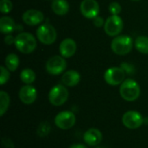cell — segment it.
<instances>
[{"mask_svg": "<svg viewBox=\"0 0 148 148\" xmlns=\"http://www.w3.org/2000/svg\"><path fill=\"white\" fill-rule=\"evenodd\" d=\"M121 68L125 71L126 74L127 75H134L135 72V68L133 64L128 63V62H123L121 65Z\"/></svg>", "mask_w": 148, "mask_h": 148, "instance_id": "27", "label": "cell"}, {"mask_svg": "<svg viewBox=\"0 0 148 148\" xmlns=\"http://www.w3.org/2000/svg\"><path fill=\"white\" fill-rule=\"evenodd\" d=\"M108 10H109V12L112 14V15H119L121 11V6L119 3L117 2H113L109 4V7H108Z\"/></svg>", "mask_w": 148, "mask_h": 148, "instance_id": "26", "label": "cell"}, {"mask_svg": "<svg viewBox=\"0 0 148 148\" xmlns=\"http://www.w3.org/2000/svg\"><path fill=\"white\" fill-rule=\"evenodd\" d=\"M10 105V96L9 95L4 92L1 91L0 92V115L3 116L5 112L8 110Z\"/></svg>", "mask_w": 148, "mask_h": 148, "instance_id": "22", "label": "cell"}, {"mask_svg": "<svg viewBox=\"0 0 148 148\" xmlns=\"http://www.w3.org/2000/svg\"><path fill=\"white\" fill-rule=\"evenodd\" d=\"M125 75L126 73L121 67H112L106 70L104 79L108 84L111 86H117L125 81Z\"/></svg>", "mask_w": 148, "mask_h": 148, "instance_id": "9", "label": "cell"}, {"mask_svg": "<svg viewBox=\"0 0 148 148\" xmlns=\"http://www.w3.org/2000/svg\"><path fill=\"white\" fill-rule=\"evenodd\" d=\"M4 63L10 71H16L19 66V58L16 54H9L5 58Z\"/></svg>", "mask_w": 148, "mask_h": 148, "instance_id": "19", "label": "cell"}, {"mask_svg": "<svg viewBox=\"0 0 148 148\" xmlns=\"http://www.w3.org/2000/svg\"><path fill=\"white\" fill-rule=\"evenodd\" d=\"M123 29V21L118 15L110 16L105 22L104 30L109 36H117Z\"/></svg>", "mask_w": 148, "mask_h": 148, "instance_id": "7", "label": "cell"}, {"mask_svg": "<svg viewBox=\"0 0 148 148\" xmlns=\"http://www.w3.org/2000/svg\"><path fill=\"white\" fill-rule=\"evenodd\" d=\"M15 45L18 51L23 54H29L36 48V40L35 36L28 32L19 33L16 36Z\"/></svg>", "mask_w": 148, "mask_h": 148, "instance_id": "2", "label": "cell"}, {"mask_svg": "<svg viewBox=\"0 0 148 148\" xmlns=\"http://www.w3.org/2000/svg\"><path fill=\"white\" fill-rule=\"evenodd\" d=\"M121 96L127 101H136L140 95V87L133 79H126L120 87Z\"/></svg>", "mask_w": 148, "mask_h": 148, "instance_id": "1", "label": "cell"}, {"mask_svg": "<svg viewBox=\"0 0 148 148\" xmlns=\"http://www.w3.org/2000/svg\"><path fill=\"white\" fill-rule=\"evenodd\" d=\"M36 36L42 43L50 45L56 42L57 34L56 29L51 24L43 23L38 27L36 30Z\"/></svg>", "mask_w": 148, "mask_h": 148, "instance_id": "4", "label": "cell"}, {"mask_svg": "<svg viewBox=\"0 0 148 148\" xmlns=\"http://www.w3.org/2000/svg\"><path fill=\"white\" fill-rule=\"evenodd\" d=\"M93 23H94L95 26H96V27H98V28H101V27L103 26V24H105V23H104L103 18H102L101 16H97L96 17H95V18L93 19Z\"/></svg>", "mask_w": 148, "mask_h": 148, "instance_id": "28", "label": "cell"}, {"mask_svg": "<svg viewBox=\"0 0 148 148\" xmlns=\"http://www.w3.org/2000/svg\"><path fill=\"white\" fill-rule=\"evenodd\" d=\"M52 10L58 16H64L69 12V4L67 0H53L51 4Z\"/></svg>", "mask_w": 148, "mask_h": 148, "instance_id": "17", "label": "cell"}, {"mask_svg": "<svg viewBox=\"0 0 148 148\" xmlns=\"http://www.w3.org/2000/svg\"><path fill=\"white\" fill-rule=\"evenodd\" d=\"M131 1H140V0H131Z\"/></svg>", "mask_w": 148, "mask_h": 148, "instance_id": "31", "label": "cell"}, {"mask_svg": "<svg viewBox=\"0 0 148 148\" xmlns=\"http://www.w3.org/2000/svg\"><path fill=\"white\" fill-rule=\"evenodd\" d=\"M20 79L25 84H31L36 80V74L30 69H24L20 74Z\"/></svg>", "mask_w": 148, "mask_h": 148, "instance_id": "21", "label": "cell"}, {"mask_svg": "<svg viewBox=\"0 0 148 148\" xmlns=\"http://www.w3.org/2000/svg\"><path fill=\"white\" fill-rule=\"evenodd\" d=\"M69 148H88L86 146L82 145V144H75V145H72Z\"/></svg>", "mask_w": 148, "mask_h": 148, "instance_id": "30", "label": "cell"}, {"mask_svg": "<svg viewBox=\"0 0 148 148\" xmlns=\"http://www.w3.org/2000/svg\"><path fill=\"white\" fill-rule=\"evenodd\" d=\"M23 21L29 26H34L42 23L44 19L43 13L38 10H28L23 14Z\"/></svg>", "mask_w": 148, "mask_h": 148, "instance_id": "13", "label": "cell"}, {"mask_svg": "<svg viewBox=\"0 0 148 148\" xmlns=\"http://www.w3.org/2000/svg\"><path fill=\"white\" fill-rule=\"evenodd\" d=\"M96 148H102V147H96Z\"/></svg>", "mask_w": 148, "mask_h": 148, "instance_id": "32", "label": "cell"}, {"mask_svg": "<svg viewBox=\"0 0 148 148\" xmlns=\"http://www.w3.org/2000/svg\"><path fill=\"white\" fill-rule=\"evenodd\" d=\"M112 50L119 56H125L133 49V39L127 35L117 36L111 42Z\"/></svg>", "mask_w": 148, "mask_h": 148, "instance_id": "3", "label": "cell"}, {"mask_svg": "<svg viewBox=\"0 0 148 148\" xmlns=\"http://www.w3.org/2000/svg\"><path fill=\"white\" fill-rule=\"evenodd\" d=\"M81 81L80 74L75 70H69L62 76V82L67 87H75Z\"/></svg>", "mask_w": 148, "mask_h": 148, "instance_id": "16", "label": "cell"}, {"mask_svg": "<svg viewBox=\"0 0 148 148\" xmlns=\"http://www.w3.org/2000/svg\"><path fill=\"white\" fill-rule=\"evenodd\" d=\"M50 132V125L47 121H42L37 127V134L39 137H45Z\"/></svg>", "mask_w": 148, "mask_h": 148, "instance_id": "23", "label": "cell"}, {"mask_svg": "<svg viewBox=\"0 0 148 148\" xmlns=\"http://www.w3.org/2000/svg\"><path fill=\"white\" fill-rule=\"evenodd\" d=\"M69 98V91L63 85L54 86L49 93V101L54 106H62Z\"/></svg>", "mask_w": 148, "mask_h": 148, "instance_id": "5", "label": "cell"}, {"mask_svg": "<svg viewBox=\"0 0 148 148\" xmlns=\"http://www.w3.org/2000/svg\"><path fill=\"white\" fill-rule=\"evenodd\" d=\"M15 40H16V37H14L12 35H10V34H7L4 37V42L7 45H11L15 43Z\"/></svg>", "mask_w": 148, "mask_h": 148, "instance_id": "29", "label": "cell"}, {"mask_svg": "<svg viewBox=\"0 0 148 148\" xmlns=\"http://www.w3.org/2000/svg\"><path fill=\"white\" fill-rule=\"evenodd\" d=\"M80 10L83 16L88 19H94L98 16L100 7L96 0H82Z\"/></svg>", "mask_w": 148, "mask_h": 148, "instance_id": "11", "label": "cell"}, {"mask_svg": "<svg viewBox=\"0 0 148 148\" xmlns=\"http://www.w3.org/2000/svg\"><path fill=\"white\" fill-rule=\"evenodd\" d=\"M135 48L139 52L142 54H148L147 36H138L135 40Z\"/></svg>", "mask_w": 148, "mask_h": 148, "instance_id": "20", "label": "cell"}, {"mask_svg": "<svg viewBox=\"0 0 148 148\" xmlns=\"http://www.w3.org/2000/svg\"><path fill=\"white\" fill-rule=\"evenodd\" d=\"M13 8L12 2L10 0H1L0 2V10L2 13H9Z\"/></svg>", "mask_w": 148, "mask_h": 148, "instance_id": "24", "label": "cell"}, {"mask_svg": "<svg viewBox=\"0 0 148 148\" xmlns=\"http://www.w3.org/2000/svg\"><path fill=\"white\" fill-rule=\"evenodd\" d=\"M76 49H77L76 42L71 38L64 39L60 43V46H59L60 54L64 58H69L73 56L76 52Z\"/></svg>", "mask_w": 148, "mask_h": 148, "instance_id": "14", "label": "cell"}, {"mask_svg": "<svg viewBox=\"0 0 148 148\" xmlns=\"http://www.w3.org/2000/svg\"><path fill=\"white\" fill-rule=\"evenodd\" d=\"M16 24L14 20L10 16H2L0 19V29L3 34H10L15 29Z\"/></svg>", "mask_w": 148, "mask_h": 148, "instance_id": "18", "label": "cell"}, {"mask_svg": "<svg viewBox=\"0 0 148 148\" xmlns=\"http://www.w3.org/2000/svg\"><path fill=\"white\" fill-rule=\"evenodd\" d=\"M76 121L74 113L70 111H62L56 114L55 117L56 126L62 130H68L72 128Z\"/></svg>", "mask_w": 148, "mask_h": 148, "instance_id": "6", "label": "cell"}, {"mask_svg": "<svg viewBox=\"0 0 148 148\" xmlns=\"http://www.w3.org/2000/svg\"><path fill=\"white\" fill-rule=\"evenodd\" d=\"M67 67V62L63 56H54L50 57L46 62V71L53 75L62 74Z\"/></svg>", "mask_w": 148, "mask_h": 148, "instance_id": "8", "label": "cell"}, {"mask_svg": "<svg viewBox=\"0 0 148 148\" xmlns=\"http://www.w3.org/2000/svg\"><path fill=\"white\" fill-rule=\"evenodd\" d=\"M18 96L20 101L27 105L32 104L37 96V92L35 87L31 86L30 84H26L25 86L22 87L19 90Z\"/></svg>", "mask_w": 148, "mask_h": 148, "instance_id": "12", "label": "cell"}, {"mask_svg": "<svg viewBox=\"0 0 148 148\" xmlns=\"http://www.w3.org/2000/svg\"><path fill=\"white\" fill-rule=\"evenodd\" d=\"M0 70H1V75H0V84L1 85H3L5 84L9 79H10V70L6 68V67H3V66H1L0 67Z\"/></svg>", "mask_w": 148, "mask_h": 148, "instance_id": "25", "label": "cell"}, {"mask_svg": "<svg viewBox=\"0 0 148 148\" xmlns=\"http://www.w3.org/2000/svg\"><path fill=\"white\" fill-rule=\"evenodd\" d=\"M83 140L87 145L95 147L101 142L102 134L97 128H89L83 134Z\"/></svg>", "mask_w": 148, "mask_h": 148, "instance_id": "15", "label": "cell"}, {"mask_svg": "<svg viewBox=\"0 0 148 148\" xmlns=\"http://www.w3.org/2000/svg\"><path fill=\"white\" fill-rule=\"evenodd\" d=\"M122 123L128 129H137L144 123V119L140 113L137 111H127L122 116Z\"/></svg>", "mask_w": 148, "mask_h": 148, "instance_id": "10", "label": "cell"}]
</instances>
